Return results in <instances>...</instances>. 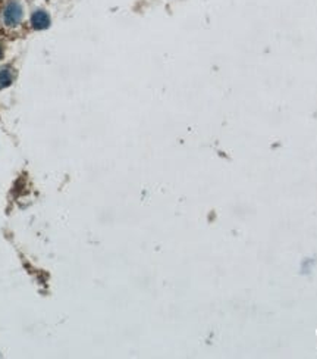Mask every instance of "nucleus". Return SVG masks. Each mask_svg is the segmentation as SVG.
<instances>
[{"mask_svg":"<svg viewBox=\"0 0 317 359\" xmlns=\"http://www.w3.org/2000/svg\"><path fill=\"white\" fill-rule=\"evenodd\" d=\"M13 81V75L11 68H2L0 69V90L2 88H6L12 84Z\"/></svg>","mask_w":317,"mask_h":359,"instance_id":"nucleus-3","label":"nucleus"},{"mask_svg":"<svg viewBox=\"0 0 317 359\" xmlns=\"http://www.w3.org/2000/svg\"><path fill=\"white\" fill-rule=\"evenodd\" d=\"M2 56H3V50H2V47H0V59H2Z\"/></svg>","mask_w":317,"mask_h":359,"instance_id":"nucleus-4","label":"nucleus"},{"mask_svg":"<svg viewBox=\"0 0 317 359\" xmlns=\"http://www.w3.org/2000/svg\"><path fill=\"white\" fill-rule=\"evenodd\" d=\"M31 25L34 30H46L50 27V16L46 11H36L31 15Z\"/></svg>","mask_w":317,"mask_h":359,"instance_id":"nucleus-2","label":"nucleus"},{"mask_svg":"<svg viewBox=\"0 0 317 359\" xmlns=\"http://www.w3.org/2000/svg\"><path fill=\"white\" fill-rule=\"evenodd\" d=\"M22 8H21V5L18 3V2H11L8 6H6V9H5V12H3V19H5V24L9 25V27H15V25H18L19 22H21V19H22Z\"/></svg>","mask_w":317,"mask_h":359,"instance_id":"nucleus-1","label":"nucleus"}]
</instances>
